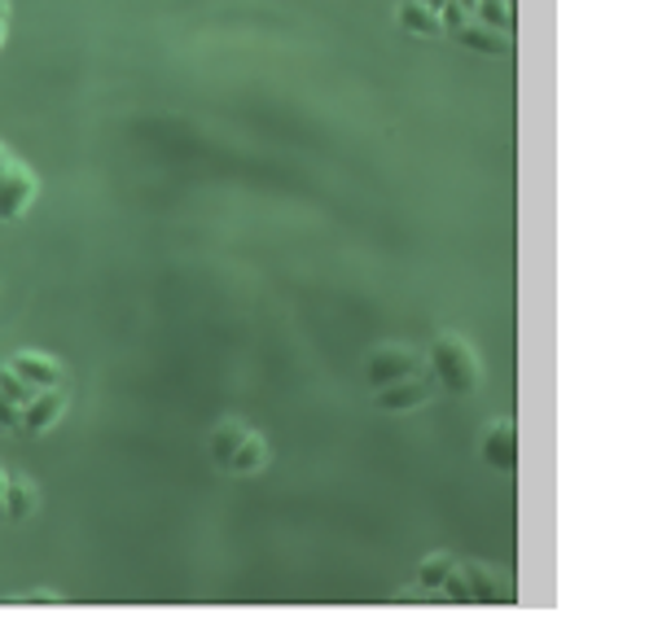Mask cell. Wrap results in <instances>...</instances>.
I'll return each mask as SVG.
<instances>
[{
  "instance_id": "1",
  "label": "cell",
  "mask_w": 658,
  "mask_h": 622,
  "mask_svg": "<svg viewBox=\"0 0 658 622\" xmlns=\"http://www.w3.org/2000/svg\"><path fill=\"white\" fill-rule=\"evenodd\" d=\"M431 373L448 395H474L479 382H483L479 355L461 334H439L435 346H431Z\"/></svg>"
},
{
  "instance_id": "2",
  "label": "cell",
  "mask_w": 658,
  "mask_h": 622,
  "mask_svg": "<svg viewBox=\"0 0 658 622\" xmlns=\"http://www.w3.org/2000/svg\"><path fill=\"white\" fill-rule=\"evenodd\" d=\"M439 596H443V601H452V605H465V601L497 605V601H505V596H510V588H505V583L488 570V565H461V561H456V570L443 579Z\"/></svg>"
},
{
  "instance_id": "3",
  "label": "cell",
  "mask_w": 658,
  "mask_h": 622,
  "mask_svg": "<svg viewBox=\"0 0 658 622\" xmlns=\"http://www.w3.org/2000/svg\"><path fill=\"white\" fill-rule=\"evenodd\" d=\"M431 399H435V377H422V373L400 377V382L373 391V408H377V413H418V408H426Z\"/></svg>"
},
{
  "instance_id": "4",
  "label": "cell",
  "mask_w": 658,
  "mask_h": 622,
  "mask_svg": "<svg viewBox=\"0 0 658 622\" xmlns=\"http://www.w3.org/2000/svg\"><path fill=\"white\" fill-rule=\"evenodd\" d=\"M67 404H71V399H67L62 386H53V391H36L31 404L18 413V434H27V438H45V434L62 421Z\"/></svg>"
},
{
  "instance_id": "5",
  "label": "cell",
  "mask_w": 658,
  "mask_h": 622,
  "mask_svg": "<svg viewBox=\"0 0 658 622\" xmlns=\"http://www.w3.org/2000/svg\"><path fill=\"white\" fill-rule=\"evenodd\" d=\"M422 373V359L409 351V346H377L365 359V382L377 391V386H391L400 377H413Z\"/></svg>"
},
{
  "instance_id": "6",
  "label": "cell",
  "mask_w": 658,
  "mask_h": 622,
  "mask_svg": "<svg viewBox=\"0 0 658 622\" xmlns=\"http://www.w3.org/2000/svg\"><path fill=\"white\" fill-rule=\"evenodd\" d=\"M479 456L488 461V470L513 474L518 470V425L513 421H492V430L479 443Z\"/></svg>"
},
{
  "instance_id": "7",
  "label": "cell",
  "mask_w": 658,
  "mask_h": 622,
  "mask_svg": "<svg viewBox=\"0 0 658 622\" xmlns=\"http://www.w3.org/2000/svg\"><path fill=\"white\" fill-rule=\"evenodd\" d=\"M9 368H13L31 391H53V386H62V364H58L53 355L18 351V355H9Z\"/></svg>"
},
{
  "instance_id": "8",
  "label": "cell",
  "mask_w": 658,
  "mask_h": 622,
  "mask_svg": "<svg viewBox=\"0 0 658 622\" xmlns=\"http://www.w3.org/2000/svg\"><path fill=\"white\" fill-rule=\"evenodd\" d=\"M465 49H474V53H483V58H505L510 53V36L505 31H492V27H483L479 18H465L456 31H452Z\"/></svg>"
},
{
  "instance_id": "9",
  "label": "cell",
  "mask_w": 658,
  "mask_h": 622,
  "mask_svg": "<svg viewBox=\"0 0 658 622\" xmlns=\"http://www.w3.org/2000/svg\"><path fill=\"white\" fill-rule=\"evenodd\" d=\"M264 470H268V443H264V434H251V430H246V438H242L237 452L228 456L224 474H233V478H255V474H264Z\"/></svg>"
},
{
  "instance_id": "10",
  "label": "cell",
  "mask_w": 658,
  "mask_h": 622,
  "mask_svg": "<svg viewBox=\"0 0 658 622\" xmlns=\"http://www.w3.org/2000/svg\"><path fill=\"white\" fill-rule=\"evenodd\" d=\"M242 438H246V421H219L216 430H212V438H207V456H212L216 470L228 465V456L237 452Z\"/></svg>"
},
{
  "instance_id": "11",
  "label": "cell",
  "mask_w": 658,
  "mask_h": 622,
  "mask_svg": "<svg viewBox=\"0 0 658 622\" xmlns=\"http://www.w3.org/2000/svg\"><path fill=\"white\" fill-rule=\"evenodd\" d=\"M400 27H404L409 36H443L439 13H431V9L418 4V0H404V4H400Z\"/></svg>"
},
{
  "instance_id": "12",
  "label": "cell",
  "mask_w": 658,
  "mask_h": 622,
  "mask_svg": "<svg viewBox=\"0 0 658 622\" xmlns=\"http://www.w3.org/2000/svg\"><path fill=\"white\" fill-rule=\"evenodd\" d=\"M31 513H36V486L27 478H9V486H4V517L9 522H27Z\"/></svg>"
},
{
  "instance_id": "13",
  "label": "cell",
  "mask_w": 658,
  "mask_h": 622,
  "mask_svg": "<svg viewBox=\"0 0 658 622\" xmlns=\"http://www.w3.org/2000/svg\"><path fill=\"white\" fill-rule=\"evenodd\" d=\"M456 570V556L452 553H435L422 561V570H418V592H426V596H439V588H443V579Z\"/></svg>"
},
{
  "instance_id": "14",
  "label": "cell",
  "mask_w": 658,
  "mask_h": 622,
  "mask_svg": "<svg viewBox=\"0 0 658 622\" xmlns=\"http://www.w3.org/2000/svg\"><path fill=\"white\" fill-rule=\"evenodd\" d=\"M470 18H479V22L492 27V31H505L513 40V0H479Z\"/></svg>"
},
{
  "instance_id": "15",
  "label": "cell",
  "mask_w": 658,
  "mask_h": 622,
  "mask_svg": "<svg viewBox=\"0 0 658 622\" xmlns=\"http://www.w3.org/2000/svg\"><path fill=\"white\" fill-rule=\"evenodd\" d=\"M31 395H36V391H31V386H27V382H22L9 364H0V399H9V404L22 413V408L31 404Z\"/></svg>"
},
{
  "instance_id": "16",
  "label": "cell",
  "mask_w": 658,
  "mask_h": 622,
  "mask_svg": "<svg viewBox=\"0 0 658 622\" xmlns=\"http://www.w3.org/2000/svg\"><path fill=\"white\" fill-rule=\"evenodd\" d=\"M0 430H18V408L9 399H0Z\"/></svg>"
},
{
  "instance_id": "17",
  "label": "cell",
  "mask_w": 658,
  "mask_h": 622,
  "mask_svg": "<svg viewBox=\"0 0 658 622\" xmlns=\"http://www.w3.org/2000/svg\"><path fill=\"white\" fill-rule=\"evenodd\" d=\"M13 167H18V158H13V154H4V149H0V185H4V176H9V171H13Z\"/></svg>"
},
{
  "instance_id": "18",
  "label": "cell",
  "mask_w": 658,
  "mask_h": 622,
  "mask_svg": "<svg viewBox=\"0 0 658 622\" xmlns=\"http://www.w3.org/2000/svg\"><path fill=\"white\" fill-rule=\"evenodd\" d=\"M418 4H426V9H431V13H443V9H448V4H452V0H418Z\"/></svg>"
},
{
  "instance_id": "19",
  "label": "cell",
  "mask_w": 658,
  "mask_h": 622,
  "mask_svg": "<svg viewBox=\"0 0 658 622\" xmlns=\"http://www.w3.org/2000/svg\"><path fill=\"white\" fill-rule=\"evenodd\" d=\"M4 486H9V474H0V517H4Z\"/></svg>"
},
{
  "instance_id": "20",
  "label": "cell",
  "mask_w": 658,
  "mask_h": 622,
  "mask_svg": "<svg viewBox=\"0 0 658 622\" xmlns=\"http://www.w3.org/2000/svg\"><path fill=\"white\" fill-rule=\"evenodd\" d=\"M4 31H9V22H0V45H4Z\"/></svg>"
}]
</instances>
